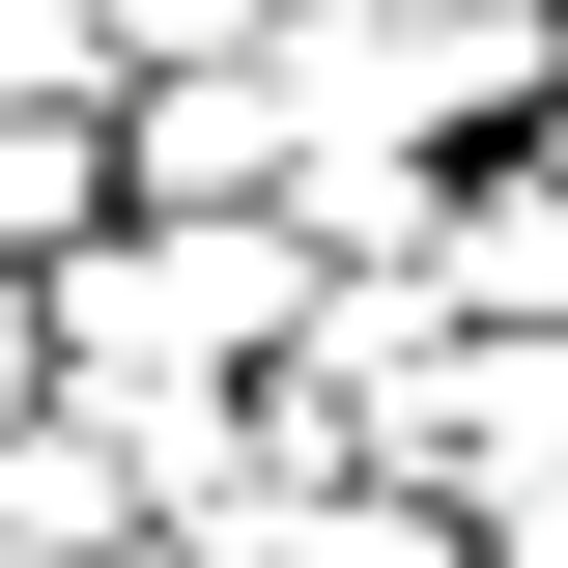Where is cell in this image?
I'll return each mask as SVG.
<instances>
[{
    "mask_svg": "<svg viewBox=\"0 0 568 568\" xmlns=\"http://www.w3.org/2000/svg\"><path fill=\"white\" fill-rule=\"evenodd\" d=\"M313 227L284 200H85L58 256H29V313H58V369H284V313H313Z\"/></svg>",
    "mask_w": 568,
    "mask_h": 568,
    "instance_id": "obj_1",
    "label": "cell"
},
{
    "mask_svg": "<svg viewBox=\"0 0 568 568\" xmlns=\"http://www.w3.org/2000/svg\"><path fill=\"white\" fill-rule=\"evenodd\" d=\"M114 200V85H0V256H58Z\"/></svg>",
    "mask_w": 568,
    "mask_h": 568,
    "instance_id": "obj_2",
    "label": "cell"
},
{
    "mask_svg": "<svg viewBox=\"0 0 568 568\" xmlns=\"http://www.w3.org/2000/svg\"><path fill=\"white\" fill-rule=\"evenodd\" d=\"M85 29H114V85H142V58H256L284 0H85Z\"/></svg>",
    "mask_w": 568,
    "mask_h": 568,
    "instance_id": "obj_3",
    "label": "cell"
},
{
    "mask_svg": "<svg viewBox=\"0 0 568 568\" xmlns=\"http://www.w3.org/2000/svg\"><path fill=\"white\" fill-rule=\"evenodd\" d=\"M0 398H58V313H29V256H0Z\"/></svg>",
    "mask_w": 568,
    "mask_h": 568,
    "instance_id": "obj_5",
    "label": "cell"
},
{
    "mask_svg": "<svg viewBox=\"0 0 568 568\" xmlns=\"http://www.w3.org/2000/svg\"><path fill=\"white\" fill-rule=\"evenodd\" d=\"M455 540H484V568H568V455H511V484H455Z\"/></svg>",
    "mask_w": 568,
    "mask_h": 568,
    "instance_id": "obj_4",
    "label": "cell"
},
{
    "mask_svg": "<svg viewBox=\"0 0 568 568\" xmlns=\"http://www.w3.org/2000/svg\"><path fill=\"white\" fill-rule=\"evenodd\" d=\"M511 142H540V171H568V58H540V114H511Z\"/></svg>",
    "mask_w": 568,
    "mask_h": 568,
    "instance_id": "obj_6",
    "label": "cell"
},
{
    "mask_svg": "<svg viewBox=\"0 0 568 568\" xmlns=\"http://www.w3.org/2000/svg\"><path fill=\"white\" fill-rule=\"evenodd\" d=\"M455 568H484V540H455Z\"/></svg>",
    "mask_w": 568,
    "mask_h": 568,
    "instance_id": "obj_8",
    "label": "cell"
},
{
    "mask_svg": "<svg viewBox=\"0 0 568 568\" xmlns=\"http://www.w3.org/2000/svg\"><path fill=\"white\" fill-rule=\"evenodd\" d=\"M0 568H29V540H0Z\"/></svg>",
    "mask_w": 568,
    "mask_h": 568,
    "instance_id": "obj_7",
    "label": "cell"
}]
</instances>
